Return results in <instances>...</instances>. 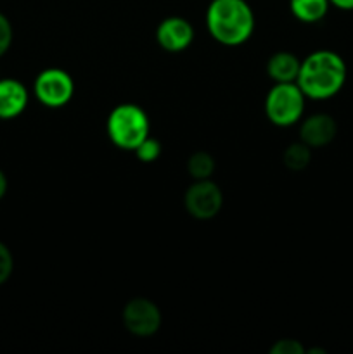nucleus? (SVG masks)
<instances>
[{
  "mask_svg": "<svg viewBox=\"0 0 353 354\" xmlns=\"http://www.w3.org/2000/svg\"><path fill=\"white\" fill-rule=\"evenodd\" d=\"M346 82V64L332 50H317L308 55L300 66L296 83L305 93L315 100L334 97Z\"/></svg>",
  "mask_w": 353,
  "mask_h": 354,
  "instance_id": "1",
  "label": "nucleus"
},
{
  "mask_svg": "<svg viewBox=\"0 0 353 354\" xmlns=\"http://www.w3.org/2000/svg\"><path fill=\"white\" fill-rule=\"evenodd\" d=\"M208 31L224 45H241L255 30V14L246 0H213L206 10Z\"/></svg>",
  "mask_w": 353,
  "mask_h": 354,
  "instance_id": "2",
  "label": "nucleus"
},
{
  "mask_svg": "<svg viewBox=\"0 0 353 354\" xmlns=\"http://www.w3.org/2000/svg\"><path fill=\"white\" fill-rule=\"evenodd\" d=\"M107 135L116 147L135 151L137 145L149 137L147 114L135 104H120L107 118Z\"/></svg>",
  "mask_w": 353,
  "mask_h": 354,
  "instance_id": "3",
  "label": "nucleus"
},
{
  "mask_svg": "<svg viewBox=\"0 0 353 354\" xmlns=\"http://www.w3.org/2000/svg\"><path fill=\"white\" fill-rule=\"evenodd\" d=\"M305 111V93L293 83H275L265 99L266 118L277 127L298 123Z\"/></svg>",
  "mask_w": 353,
  "mask_h": 354,
  "instance_id": "4",
  "label": "nucleus"
},
{
  "mask_svg": "<svg viewBox=\"0 0 353 354\" xmlns=\"http://www.w3.org/2000/svg\"><path fill=\"white\" fill-rule=\"evenodd\" d=\"M183 206L187 213L196 220H211L220 213L224 206V194L215 182L194 180L183 196Z\"/></svg>",
  "mask_w": 353,
  "mask_h": 354,
  "instance_id": "5",
  "label": "nucleus"
},
{
  "mask_svg": "<svg viewBox=\"0 0 353 354\" xmlns=\"http://www.w3.org/2000/svg\"><path fill=\"white\" fill-rule=\"evenodd\" d=\"M73 92L75 83L64 69H45L35 80V95L47 107L66 106L71 100Z\"/></svg>",
  "mask_w": 353,
  "mask_h": 354,
  "instance_id": "6",
  "label": "nucleus"
},
{
  "mask_svg": "<svg viewBox=\"0 0 353 354\" xmlns=\"http://www.w3.org/2000/svg\"><path fill=\"white\" fill-rule=\"evenodd\" d=\"M123 324L130 334L149 337L161 327V311L145 297H134L123 308Z\"/></svg>",
  "mask_w": 353,
  "mask_h": 354,
  "instance_id": "7",
  "label": "nucleus"
},
{
  "mask_svg": "<svg viewBox=\"0 0 353 354\" xmlns=\"http://www.w3.org/2000/svg\"><path fill=\"white\" fill-rule=\"evenodd\" d=\"M156 40L165 50L182 52L192 44L194 28L183 17H166L159 23L158 30H156Z\"/></svg>",
  "mask_w": 353,
  "mask_h": 354,
  "instance_id": "8",
  "label": "nucleus"
},
{
  "mask_svg": "<svg viewBox=\"0 0 353 354\" xmlns=\"http://www.w3.org/2000/svg\"><path fill=\"white\" fill-rule=\"evenodd\" d=\"M336 133H338V124H336L334 118L329 116V114L318 113L307 118L301 123L300 140L305 142L308 147L318 149L331 144L336 138Z\"/></svg>",
  "mask_w": 353,
  "mask_h": 354,
  "instance_id": "9",
  "label": "nucleus"
},
{
  "mask_svg": "<svg viewBox=\"0 0 353 354\" xmlns=\"http://www.w3.org/2000/svg\"><path fill=\"white\" fill-rule=\"evenodd\" d=\"M28 104V90L17 80H0V120L19 116Z\"/></svg>",
  "mask_w": 353,
  "mask_h": 354,
  "instance_id": "10",
  "label": "nucleus"
},
{
  "mask_svg": "<svg viewBox=\"0 0 353 354\" xmlns=\"http://www.w3.org/2000/svg\"><path fill=\"white\" fill-rule=\"evenodd\" d=\"M300 59L291 52H277L266 62V73L275 83L296 82L300 73Z\"/></svg>",
  "mask_w": 353,
  "mask_h": 354,
  "instance_id": "11",
  "label": "nucleus"
},
{
  "mask_svg": "<svg viewBox=\"0 0 353 354\" xmlns=\"http://www.w3.org/2000/svg\"><path fill=\"white\" fill-rule=\"evenodd\" d=\"M329 0H289L291 12L301 23H318L329 10Z\"/></svg>",
  "mask_w": 353,
  "mask_h": 354,
  "instance_id": "12",
  "label": "nucleus"
},
{
  "mask_svg": "<svg viewBox=\"0 0 353 354\" xmlns=\"http://www.w3.org/2000/svg\"><path fill=\"white\" fill-rule=\"evenodd\" d=\"M282 161L286 165V168L293 169V171H301V169L307 168L311 161V147H308L305 142H296V144H291L289 147L284 151Z\"/></svg>",
  "mask_w": 353,
  "mask_h": 354,
  "instance_id": "13",
  "label": "nucleus"
},
{
  "mask_svg": "<svg viewBox=\"0 0 353 354\" xmlns=\"http://www.w3.org/2000/svg\"><path fill=\"white\" fill-rule=\"evenodd\" d=\"M187 171L194 180H208L211 178L215 171V159L208 152L199 151L194 152L187 161Z\"/></svg>",
  "mask_w": 353,
  "mask_h": 354,
  "instance_id": "14",
  "label": "nucleus"
},
{
  "mask_svg": "<svg viewBox=\"0 0 353 354\" xmlns=\"http://www.w3.org/2000/svg\"><path fill=\"white\" fill-rule=\"evenodd\" d=\"M134 152L142 162H152L161 156V144L156 138L147 137L137 145V149Z\"/></svg>",
  "mask_w": 353,
  "mask_h": 354,
  "instance_id": "15",
  "label": "nucleus"
},
{
  "mask_svg": "<svg viewBox=\"0 0 353 354\" xmlns=\"http://www.w3.org/2000/svg\"><path fill=\"white\" fill-rule=\"evenodd\" d=\"M270 353L272 354H305L307 349L296 339H280L275 344L270 348Z\"/></svg>",
  "mask_w": 353,
  "mask_h": 354,
  "instance_id": "16",
  "label": "nucleus"
},
{
  "mask_svg": "<svg viewBox=\"0 0 353 354\" xmlns=\"http://www.w3.org/2000/svg\"><path fill=\"white\" fill-rule=\"evenodd\" d=\"M12 270H14L12 252L9 251V248H7L3 242H0V286L9 280V277L12 275Z\"/></svg>",
  "mask_w": 353,
  "mask_h": 354,
  "instance_id": "17",
  "label": "nucleus"
},
{
  "mask_svg": "<svg viewBox=\"0 0 353 354\" xmlns=\"http://www.w3.org/2000/svg\"><path fill=\"white\" fill-rule=\"evenodd\" d=\"M10 44H12V26L9 19L0 12V57L9 50Z\"/></svg>",
  "mask_w": 353,
  "mask_h": 354,
  "instance_id": "18",
  "label": "nucleus"
},
{
  "mask_svg": "<svg viewBox=\"0 0 353 354\" xmlns=\"http://www.w3.org/2000/svg\"><path fill=\"white\" fill-rule=\"evenodd\" d=\"M329 2L338 7V9L353 10V0H329Z\"/></svg>",
  "mask_w": 353,
  "mask_h": 354,
  "instance_id": "19",
  "label": "nucleus"
},
{
  "mask_svg": "<svg viewBox=\"0 0 353 354\" xmlns=\"http://www.w3.org/2000/svg\"><path fill=\"white\" fill-rule=\"evenodd\" d=\"M6 192H7V178L6 175H3L2 169H0V199L6 196Z\"/></svg>",
  "mask_w": 353,
  "mask_h": 354,
  "instance_id": "20",
  "label": "nucleus"
}]
</instances>
